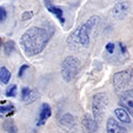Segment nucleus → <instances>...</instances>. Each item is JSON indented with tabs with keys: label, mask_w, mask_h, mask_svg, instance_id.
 Returning <instances> with one entry per match:
<instances>
[{
	"label": "nucleus",
	"mask_w": 133,
	"mask_h": 133,
	"mask_svg": "<svg viewBox=\"0 0 133 133\" xmlns=\"http://www.w3.org/2000/svg\"><path fill=\"white\" fill-rule=\"evenodd\" d=\"M38 98H39V92L37 90H31L28 87H24L23 91H21V99H23L24 103H34Z\"/></svg>",
	"instance_id": "obj_10"
},
{
	"label": "nucleus",
	"mask_w": 133,
	"mask_h": 133,
	"mask_svg": "<svg viewBox=\"0 0 133 133\" xmlns=\"http://www.w3.org/2000/svg\"><path fill=\"white\" fill-rule=\"evenodd\" d=\"M59 123H60L61 126H64L65 128L70 130L71 132H73V131L75 130V119L71 113H65V114L59 119Z\"/></svg>",
	"instance_id": "obj_11"
},
{
	"label": "nucleus",
	"mask_w": 133,
	"mask_h": 133,
	"mask_svg": "<svg viewBox=\"0 0 133 133\" xmlns=\"http://www.w3.org/2000/svg\"><path fill=\"white\" fill-rule=\"evenodd\" d=\"M51 107L48 104H43L41 106V111H40V114H39V120H38V125H44L45 121L47 120L48 118L51 117Z\"/></svg>",
	"instance_id": "obj_13"
},
{
	"label": "nucleus",
	"mask_w": 133,
	"mask_h": 133,
	"mask_svg": "<svg viewBox=\"0 0 133 133\" xmlns=\"http://www.w3.org/2000/svg\"><path fill=\"white\" fill-rule=\"evenodd\" d=\"M81 68L80 60L75 57H67L64 59V61L61 63V75L65 81L70 83L77 77V74L79 73Z\"/></svg>",
	"instance_id": "obj_3"
},
{
	"label": "nucleus",
	"mask_w": 133,
	"mask_h": 133,
	"mask_svg": "<svg viewBox=\"0 0 133 133\" xmlns=\"http://www.w3.org/2000/svg\"><path fill=\"white\" fill-rule=\"evenodd\" d=\"M119 105L125 108L130 116L133 117V90L125 91L119 98Z\"/></svg>",
	"instance_id": "obj_6"
},
{
	"label": "nucleus",
	"mask_w": 133,
	"mask_h": 133,
	"mask_svg": "<svg viewBox=\"0 0 133 133\" xmlns=\"http://www.w3.org/2000/svg\"><path fill=\"white\" fill-rule=\"evenodd\" d=\"M33 14H34V13H33L32 11H26V12H24L23 14H21V20H28V19H31V18L33 17Z\"/></svg>",
	"instance_id": "obj_21"
},
{
	"label": "nucleus",
	"mask_w": 133,
	"mask_h": 133,
	"mask_svg": "<svg viewBox=\"0 0 133 133\" xmlns=\"http://www.w3.org/2000/svg\"><path fill=\"white\" fill-rule=\"evenodd\" d=\"M1 46H3V39H1V37H0V48H1Z\"/></svg>",
	"instance_id": "obj_24"
},
{
	"label": "nucleus",
	"mask_w": 133,
	"mask_h": 133,
	"mask_svg": "<svg viewBox=\"0 0 133 133\" xmlns=\"http://www.w3.org/2000/svg\"><path fill=\"white\" fill-rule=\"evenodd\" d=\"M10 79H11V72L5 66H1L0 67V81L3 84H8Z\"/></svg>",
	"instance_id": "obj_15"
},
{
	"label": "nucleus",
	"mask_w": 133,
	"mask_h": 133,
	"mask_svg": "<svg viewBox=\"0 0 133 133\" xmlns=\"http://www.w3.org/2000/svg\"><path fill=\"white\" fill-rule=\"evenodd\" d=\"M14 111L13 105H7V106H1L0 107V113H6V112H12Z\"/></svg>",
	"instance_id": "obj_20"
},
{
	"label": "nucleus",
	"mask_w": 133,
	"mask_h": 133,
	"mask_svg": "<svg viewBox=\"0 0 133 133\" xmlns=\"http://www.w3.org/2000/svg\"><path fill=\"white\" fill-rule=\"evenodd\" d=\"M114 50H116V45L113 43H108L107 45H106V51H107V53L112 54V53L114 52Z\"/></svg>",
	"instance_id": "obj_22"
},
{
	"label": "nucleus",
	"mask_w": 133,
	"mask_h": 133,
	"mask_svg": "<svg viewBox=\"0 0 133 133\" xmlns=\"http://www.w3.org/2000/svg\"><path fill=\"white\" fill-rule=\"evenodd\" d=\"M4 128H5V131L7 133H18V128L13 121H6L4 124Z\"/></svg>",
	"instance_id": "obj_17"
},
{
	"label": "nucleus",
	"mask_w": 133,
	"mask_h": 133,
	"mask_svg": "<svg viewBox=\"0 0 133 133\" xmlns=\"http://www.w3.org/2000/svg\"><path fill=\"white\" fill-rule=\"evenodd\" d=\"M52 34L53 31L50 32L46 28L33 26L23 33L20 38V46L28 57L37 55L44 51L48 41L51 40Z\"/></svg>",
	"instance_id": "obj_1"
},
{
	"label": "nucleus",
	"mask_w": 133,
	"mask_h": 133,
	"mask_svg": "<svg viewBox=\"0 0 133 133\" xmlns=\"http://www.w3.org/2000/svg\"><path fill=\"white\" fill-rule=\"evenodd\" d=\"M6 18H7V12H6V8L3 7V6H0V23L5 21Z\"/></svg>",
	"instance_id": "obj_19"
},
{
	"label": "nucleus",
	"mask_w": 133,
	"mask_h": 133,
	"mask_svg": "<svg viewBox=\"0 0 133 133\" xmlns=\"http://www.w3.org/2000/svg\"><path fill=\"white\" fill-rule=\"evenodd\" d=\"M14 48H15V43L13 40H8L4 45V52H5L6 55H10L14 51Z\"/></svg>",
	"instance_id": "obj_16"
},
{
	"label": "nucleus",
	"mask_w": 133,
	"mask_h": 133,
	"mask_svg": "<svg viewBox=\"0 0 133 133\" xmlns=\"http://www.w3.org/2000/svg\"><path fill=\"white\" fill-rule=\"evenodd\" d=\"M128 8H130V5L126 1H121V3H118L113 6L112 8V15L116 19H123V18L126 17L128 12Z\"/></svg>",
	"instance_id": "obj_8"
},
{
	"label": "nucleus",
	"mask_w": 133,
	"mask_h": 133,
	"mask_svg": "<svg viewBox=\"0 0 133 133\" xmlns=\"http://www.w3.org/2000/svg\"><path fill=\"white\" fill-rule=\"evenodd\" d=\"M6 97H15L17 96V85H12L6 90Z\"/></svg>",
	"instance_id": "obj_18"
},
{
	"label": "nucleus",
	"mask_w": 133,
	"mask_h": 133,
	"mask_svg": "<svg viewBox=\"0 0 133 133\" xmlns=\"http://www.w3.org/2000/svg\"><path fill=\"white\" fill-rule=\"evenodd\" d=\"M114 113H116L117 118L119 119V121H121V123H125V124H131L130 113H128L127 111L125 110V108L119 107V108H117V110L114 111Z\"/></svg>",
	"instance_id": "obj_14"
},
{
	"label": "nucleus",
	"mask_w": 133,
	"mask_h": 133,
	"mask_svg": "<svg viewBox=\"0 0 133 133\" xmlns=\"http://www.w3.org/2000/svg\"><path fill=\"white\" fill-rule=\"evenodd\" d=\"M43 1H44V4H45L46 10H47L48 12H51L52 14H54L55 17H57V18L59 19V20H60V23H61V24L65 23L63 10H61L60 7H58V6L53 5V0H43Z\"/></svg>",
	"instance_id": "obj_9"
},
{
	"label": "nucleus",
	"mask_w": 133,
	"mask_h": 133,
	"mask_svg": "<svg viewBox=\"0 0 133 133\" xmlns=\"http://www.w3.org/2000/svg\"><path fill=\"white\" fill-rule=\"evenodd\" d=\"M81 125H83L84 133H96L98 130V121L90 114H85L83 117Z\"/></svg>",
	"instance_id": "obj_7"
},
{
	"label": "nucleus",
	"mask_w": 133,
	"mask_h": 133,
	"mask_svg": "<svg viewBox=\"0 0 133 133\" xmlns=\"http://www.w3.org/2000/svg\"><path fill=\"white\" fill-rule=\"evenodd\" d=\"M106 133H127V130L119 125L113 118H110L106 124Z\"/></svg>",
	"instance_id": "obj_12"
},
{
	"label": "nucleus",
	"mask_w": 133,
	"mask_h": 133,
	"mask_svg": "<svg viewBox=\"0 0 133 133\" xmlns=\"http://www.w3.org/2000/svg\"><path fill=\"white\" fill-rule=\"evenodd\" d=\"M132 79V74H130V71H123L118 72L113 77V85L116 90H123L125 86L128 85V83Z\"/></svg>",
	"instance_id": "obj_5"
},
{
	"label": "nucleus",
	"mask_w": 133,
	"mask_h": 133,
	"mask_svg": "<svg viewBox=\"0 0 133 133\" xmlns=\"http://www.w3.org/2000/svg\"><path fill=\"white\" fill-rule=\"evenodd\" d=\"M98 23H99V17L92 15L83 25L75 28L70 34V37L67 38V45L70 46L71 50H79V48L88 47L91 32L97 26Z\"/></svg>",
	"instance_id": "obj_2"
},
{
	"label": "nucleus",
	"mask_w": 133,
	"mask_h": 133,
	"mask_svg": "<svg viewBox=\"0 0 133 133\" xmlns=\"http://www.w3.org/2000/svg\"><path fill=\"white\" fill-rule=\"evenodd\" d=\"M28 68H30V66H28V65H23V66H21L20 70H19V74H18V75H19V78H21V77H23L24 72H25L26 70H28Z\"/></svg>",
	"instance_id": "obj_23"
},
{
	"label": "nucleus",
	"mask_w": 133,
	"mask_h": 133,
	"mask_svg": "<svg viewBox=\"0 0 133 133\" xmlns=\"http://www.w3.org/2000/svg\"><path fill=\"white\" fill-rule=\"evenodd\" d=\"M108 105V97L105 93H98L93 97L92 100V112L94 119H96L98 123H100L101 119L104 117V113H105L106 108Z\"/></svg>",
	"instance_id": "obj_4"
}]
</instances>
